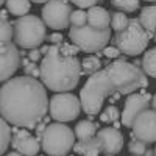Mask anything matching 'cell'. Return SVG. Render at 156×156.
I'll return each mask as SVG.
<instances>
[{"label": "cell", "instance_id": "6da1fadb", "mask_svg": "<svg viewBox=\"0 0 156 156\" xmlns=\"http://www.w3.org/2000/svg\"><path fill=\"white\" fill-rule=\"evenodd\" d=\"M147 86L148 80L140 67L122 59L114 61L89 75L80 94L81 109L87 115H97L111 95H128Z\"/></svg>", "mask_w": 156, "mask_h": 156}, {"label": "cell", "instance_id": "7a4b0ae2", "mask_svg": "<svg viewBox=\"0 0 156 156\" xmlns=\"http://www.w3.org/2000/svg\"><path fill=\"white\" fill-rule=\"evenodd\" d=\"M48 111L45 86L25 75L9 78L0 87V115L14 126L34 128Z\"/></svg>", "mask_w": 156, "mask_h": 156}, {"label": "cell", "instance_id": "3957f363", "mask_svg": "<svg viewBox=\"0 0 156 156\" xmlns=\"http://www.w3.org/2000/svg\"><path fill=\"white\" fill-rule=\"evenodd\" d=\"M76 53L78 47L69 42H59L48 47L39 66L41 83L55 92L73 90L81 76V61Z\"/></svg>", "mask_w": 156, "mask_h": 156}, {"label": "cell", "instance_id": "277c9868", "mask_svg": "<svg viewBox=\"0 0 156 156\" xmlns=\"http://www.w3.org/2000/svg\"><path fill=\"white\" fill-rule=\"evenodd\" d=\"M47 37V28L41 17L25 14L12 22V41L20 48H37Z\"/></svg>", "mask_w": 156, "mask_h": 156}, {"label": "cell", "instance_id": "5b68a950", "mask_svg": "<svg viewBox=\"0 0 156 156\" xmlns=\"http://www.w3.org/2000/svg\"><path fill=\"white\" fill-rule=\"evenodd\" d=\"M39 142L44 153L48 156H64L72 150L75 144V133L62 122L50 123L45 126Z\"/></svg>", "mask_w": 156, "mask_h": 156}, {"label": "cell", "instance_id": "8992f818", "mask_svg": "<svg viewBox=\"0 0 156 156\" xmlns=\"http://www.w3.org/2000/svg\"><path fill=\"white\" fill-rule=\"evenodd\" d=\"M150 36L151 34L140 25L139 19H129L122 31H115L114 44L120 53L126 56H137L147 48Z\"/></svg>", "mask_w": 156, "mask_h": 156}, {"label": "cell", "instance_id": "52a82bcc", "mask_svg": "<svg viewBox=\"0 0 156 156\" xmlns=\"http://www.w3.org/2000/svg\"><path fill=\"white\" fill-rule=\"evenodd\" d=\"M69 37L72 44L78 47V50L86 51V53H95V51H100L108 45L111 39V27L98 30L87 23L81 25V27H72L70 25Z\"/></svg>", "mask_w": 156, "mask_h": 156}, {"label": "cell", "instance_id": "ba28073f", "mask_svg": "<svg viewBox=\"0 0 156 156\" xmlns=\"http://www.w3.org/2000/svg\"><path fill=\"white\" fill-rule=\"evenodd\" d=\"M81 111L80 98L70 92H55L48 100V112L56 122H72Z\"/></svg>", "mask_w": 156, "mask_h": 156}, {"label": "cell", "instance_id": "9c48e42d", "mask_svg": "<svg viewBox=\"0 0 156 156\" xmlns=\"http://www.w3.org/2000/svg\"><path fill=\"white\" fill-rule=\"evenodd\" d=\"M70 12H72V6L67 0H48V2L44 3L41 9L45 27L55 31L69 28Z\"/></svg>", "mask_w": 156, "mask_h": 156}, {"label": "cell", "instance_id": "30bf717a", "mask_svg": "<svg viewBox=\"0 0 156 156\" xmlns=\"http://www.w3.org/2000/svg\"><path fill=\"white\" fill-rule=\"evenodd\" d=\"M133 136L144 144H156V111L147 108L142 111L131 125Z\"/></svg>", "mask_w": 156, "mask_h": 156}, {"label": "cell", "instance_id": "8fae6325", "mask_svg": "<svg viewBox=\"0 0 156 156\" xmlns=\"http://www.w3.org/2000/svg\"><path fill=\"white\" fill-rule=\"evenodd\" d=\"M20 59L19 48L14 42H0V83H5L16 73Z\"/></svg>", "mask_w": 156, "mask_h": 156}, {"label": "cell", "instance_id": "7c38bea8", "mask_svg": "<svg viewBox=\"0 0 156 156\" xmlns=\"http://www.w3.org/2000/svg\"><path fill=\"white\" fill-rule=\"evenodd\" d=\"M150 101H151V95L147 92H131L128 94L126 100H125V106L123 111L120 114L122 119V125L126 128H131L134 119L147 108H150Z\"/></svg>", "mask_w": 156, "mask_h": 156}, {"label": "cell", "instance_id": "4fadbf2b", "mask_svg": "<svg viewBox=\"0 0 156 156\" xmlns=\"http://www.w3.org/2000/svg\"><path fill=\"white\" fill-rule=\"evenodd\" d=\"M9 145H12L16 151L22 153L23 156H34L41 150L39 139L22 126H16L11 131V144Z\"/></svg>", "mask_w": 156, "mask_h": 156}, {"label": "cell", "instance_id": "5bb4252c", "mask_svg": "<svg viewBox=\"0 0 156 156\" xmlns=\"http://www.w3.org/2000/svg\"><path fill=\"white\" fill-rule=\"evenodd\" d=\"M95 136L100 140L101 151L106 154H117L123 148V134L114 126H106L98 129Z\"/></svg>", "mask_w": 156, "mask_h": 156}, {"label": "cell", "instance_id": "9a60e30c", "mask_svg": "<svg viewBox=\"0 0 156 156\" xmlns=\"http://www.w3.org/2000/svg\"><path fill=\"white\" fill-rule=\"evenodd\" d=\"M87 14V25L94 28H108L109 27V22H111V14L103 8V6H89V9L86 11Z\"/></svg>", "mask_w": 156, "mask_h": 156}, {"label": "cell", "instance_id": "2e32d148", "mask_svg": "<svg viewBox=\"0 0 156 156\" xmlns=\"http://www.w3.org/2000/svg\"><path fill=\"white\" fill-rule=\"evenodd\" d=\"M72 148L80 156H98L101 153V145H100V140L97 139V136L80 139L76 144H73Z\"/></svg>", "mask_w": 156, "mask_h": 156}, {"label": "cell", "instance_id": "e0dca14e", "mask_svg": "<svg viewBox=\"0 0 156 156\" xmlns=\"http://www.w3.org/2000/svg\"><path fill=\"white\" fill-rule=\"evenodd\" d=\"M139 22L150 34L154 33L156 30V5H150V6H144L140 9L139 14Z\"/></svg>", "mask_w": 156, "mask_h": 156}, {"label": "cell", "instance_id": "ac0fdd59", "mask_svg": "<svg viewBox=\"0 0 156 156\" xmlns=\"http://www.w3.org/2000/svg\"><path fill=\"white\" fill-rule=\"evenodd\" d=\"M97 128H98V125H95L94 122H90V120H81V122L76 123L73 133H75V137H78V140H80V139H87V137L95 136Z\"/></svg>", "mask_w": 156, "mask_h": 156}, {"label": "cell", "instance_id": "d6986e66", "mask_svg": "<svg viewBox=\"0 0 156 156\" xmlns=\"http://www.w3.org/2000/svg\"><path fill=\"white\" fill-rule=\"evenodd\" d=\"M5 3H6V9L12 16H17V17L28 14L31 8L30 0H5Z\"/></svg>", "mask_w": 156, "mask_h": 156}, {"label": "cell", "instance_id": "ffe728a7", "mask_svg": "<svg viewBox=\"0 0 156 156\" xmlns=\"http://www.w3.org/2000/svg\"><path fill=\"white\" fill-rule=\"evenodd\" d=\"M142 70L151 78H156V47L150 48L144 53L142 58Z\"/></svg>", "mask_w": 156, "mask_h": 156}, {"label": "cell", "instance_id": "44dd1931", "mask_svg": "<svg viewBox=\"0 0 156 156\" xmlns=\"http://www.w3.org/2000/svg\"><path fill=\"white\" fill-rule=\"evenodd\" d=\"M9 144H11V128L9 123L0 115V156L6 153Z\"/></svg>", "mask_w": 156, "mask_h": 156}, {"label": "cell", "instance_id": "7402d4cb", "mask_svg": "<svg viewBox=\"0 0 156 156\" xmlns=\"http://www.w3.org/2000/svg\"><path fill=\"white\" fill-rule=\"evenodd\" d=\"M12 41V23L6 19V11H0V42Z\"/></svg>", "mask_w": 156, "mask_h": 156}, {"label": "cell", "instance_id": "603a6c76", "mask_svg": "<svg viewBox=\"0 0 156 156\" xmlns=\"http://www.w3.org/2000/svg\"><path fill=\"white\" fill-rule=\"evenodd\" d=\"M101 69V61L94 56V55H89L86 58H83L81 61V75H92L94 72Z\"/></svg>", "mask_w": 156, "mask_h": 156}, {"label": "cell", "instance_id": "cb8c5ba5", "mask_svg": "<svg viewBox=\"0 0 156 156\" xmlns=\"http://www.w3.org/2000/svg\"><path fill=\"white\" fill-rule=\"evenodd\" d=\"M129 19L126 16V12H122V11H115L111 14V22H109V27L114 30V31H122L126 25H128Z\"/></svg>", "mask_w": 156, "mask_h": 156}, {"label": "cell", "instance_id": "d4e9b609", "mask_svg": "<svg viewBox=\"0 0 156 156\" xmlns=\"http://www.w3.org/2000/svg\"><path fill=\"white\" fill-rule=\"evenodd\" d=\"M111 5L122 12H134L139 9V0H111Z\"/></svg>", "mask_w": 156, "mask_h": 156}, {"label": "cell", "instance_id": "484cf974", "mask_svg": "<svg viewBox=\"0 0 156 156\" xmlns=\"http://www.w3.org/2000/svg\"><path fill=\"white\" fill-rule=\"evenodd\" d=\"M69 23L72 27H81V25H86L87 23V14L86 11H83V8L80 9H72L70 12V17H69Z\"/></svg>", "mask_w": 156, "mask_h": 156}, {"label": "cell", "instance_id": "4316f807", "mask_svg": "<svg viewBox=\"0 0 156 156\" xmlns=\"http://www.w3.org/2000/svg\"><path fill=\"white\" fill-rule=\"evenodd\" d=\"M119 109H117L114 105H109V106H106L105 108V111L101 112V115H100V120L101 122H105V123H112V122H115V120H119Z\"/></svg>", "mask_w": 156, "mask_h": 156}, {"label": "cell", "instance_id": "83f0119b", "mask_svg": "<svg viewBox=\"0 0 156 156\" xmlns=\"http://www.w3.org/2000/svg\"><path fill=\"white\" fill-rule=\"evenodd\" d=\"M145 148H147V144H144V142L139 140L134 136L131 137V140H129V144H128L129 153L134 154V156H142V154H144V151H145Z\"/></svg>", "mask_w": 156, "mask_h": 156}, {"label": "cell", "instance_id": "f1b7e54d", "mask_svg": "<svg viewBox=\"0 0 156 156\" xmlns=\"http://www.w3.org/2000/svg\"><path fill=\"white\" fill-rule=\"evenodd\" d=\"M23 70L27 75H31L33 78H39V66H36L34 61H23Z\"/></svg>", "mask_w": 156, "mask_h": 156}, {"label": "cell", "instance_id": "f546056e", "mask_svg": "<svg viewBox=\"0 0 156 156\" xmlns=\"http://www.w3.org/2000/svg\"><path fill=\"white\" fill-rule=\"evenodd\" d=\"M67 2H70V3L76 5L78 8H89V6L95 5V3L98 2V0H67Z\"/></svg>", "mask_w": 156, "mask_h": 156}, {"label": "cell", "instance_id": "4dcf8cb0", "mask_svg": "<svg viewBox=\"0 0 156 156\" xmlns=\"http://www.w3.org/2000/svg\"><path fill=\"white\" fill-rule=\"evenodd\" d=\"M103 55H105L106 58H119L120 51L117 47H105L103 48Z\"/></svg>", "mask_w": 156, "mask_h": 156}, {"label": "cell", "instance_id": "1f68e13d", "mask_svg": "<svg viewBox=\"0 0 156 156\" xmlns=\"http://www.w3.org/2000/svg\"><path fill=\"white\" fill-rule=\"evenodd\" d=\"M39 58H41V51H39L37 48H30L28 59H30V61H37Z\"/></svg>", "mask_w": 156, "mask_h": 156}, {"label": "cell", "instance_id": "d6a6232c", "mask_svg": "<svg viewBox=\"0 0 156 156\" xmlns=\"http://www.w3.org/2000/svg\"><path fill=\"white\" fill-rule=\"evenodd\" d=\"M48 39H50L51 44H59V42H62V34L61 33H53V34L48 36Z\"/></svg>", "mask_w": 156, "mask_h": 156}, {"label": "cell", "instance_id": "836d02e7", "mask_svg": "<svg viewBox=\"0 0 156 156\" xmlns=\"http://www.w3.org/2000/svg\"><path fill=\"white\" fill-rule=\"evenodd\" d=\"M44 129H45V123L44 122H37L36 123V137L37 139L41 137V134L44 133Z\"/></svg>", "mask_w": 156, "mask_h": 156}, {"label": "cell", "instance_id": "e575fe53", "mask_svg": "<svg viewBox=\"0 0 156 156\" xmlns=\"http://www.w3.org/2000/svg\"><path fill=\"white\" fill-rule=\"evenodd\" d=\"M150 105H151V108H153V109L156 111V94H154V95L151 97V101H150Z\"/></svg>", "mask_w": 156, "mask_h": 156}, {"label": "cell", "instance_id": "d590c367", "mask_svg": "<svg viewBox=\"0 0 156 156\" xmlns=\"http://www.w3.org/2000/svg\"><path fill=\"white\" fill-rule=\"evenodd\" d=\"M6 156H23V154H22V153H19V151H16V150H14V151H11V153H6Z\"/></svg>", "mask_w": 156, "mask_h": 156}, {"label": "cell", "instance_id": "8d00e7d4", "mask_svg": "<svg viewBox=\"0 0 156 156\" xmlns=\"http://www.w3.org/2000/svg\"><path fill=\"white\" fill-rule=\"evenodd\" d=\"M142 156H153V150L145 148V151H144V154H142Z\"/></svg>", "mask_w": 156, "mask_h": 156}, {"label": "cell", "instance_id": "74e56055", "mask_svg": "<svg viewBox=\"0 0 156 156\" xmlns=\"http://www.w3.org/2000/svg\"><path fill=\"white\" fill-rule=\"evenodd\" d=\"M39 51H41V53H44V55H45L47 51H48V47H47V45H44V47H42L41 50H39Z\"/></svg>", "mask_w": 156, "mask_h": 156}, {"label": "cell", "instance_id": "f35d334b", "mask_svg": "<svg viewBox=\"0 0 156 156\" xmlns=\"http://www.w3.org/2000/svg\"><path fill=\"white\" fill-rule=\"evenodd\" d=\"M30 2H33V3H45V2H48V0H30Z\"/></svg>", "mask_w": 156, "mask_h": 156}, {"label": "cell", "instance_id": "ab89813d", "mask_svg": "<svg viewBox=\"0 0 156 156\" xmlns=\"http://www.w3.org/2000/svg\"><path fill=\"white\" fill-rule=\"evenodd\" d=\"M153 37H154V42H156V30H154V33H153Z\"/></svg>", "mask_w": 156, "mask_h": 156}, {"label": "cell", "instance_id": "60d3db41", "mask_svg": "<svg viewBox=\"0 0 156 156\" xmlns=\"http://www.w3.org/2000/svg\"><path fill=\"white\" fill-rule=\"evenodd\" d=\"M3 3H5V0H0V6H2Z\"/></svg>", "mask_w": 156, "mask_h": 156}, {"label": "cell", "instance_id": "b9f144b4", "mask_svg": "<svg viewBox=\"0 0 156 156\" xmlns=\"http://www.w3.org/2000/svg\"><path fill=\"white\" fill-rule=\"evenodd\" d=\"M145 2H156V0H145Z\"/></svg>", "mask_w": 156, "mask_h": 156}, {"label": "cell", "instance_id": "7bdbcfd3", "mask_svg": "<svg viewBox=\"0 0 156 156\" xmlns=\"http://www.w3.org/2000/svg\"><path fill=\"white\" fill-rule=\"evenodd\" d=\"M153 156H156V150H153Z\"/></svg>", "mask_w": 156, "mask_h": 156}, {"label": "cell", "instance_id": "ee69618b", "mask_svg": "<svg viewBox=\"0 0 156 156\" xmlns=\"http://www.w3.org/2000/svg\"><path fill=\"white\" fill-rule=\"evenodd\" d=\"M105 156H115V154H105Z\"/></svg>", "mask_w": 156, "mask_h": 156}, {"label": "cell", "instance_id": "f6af8a7d", "mask_svg": "<svg viewBox=\"0 0 156 156\" xmlns=\"http://www.w3.org/2000/svg\"><path fill=\"white\" fill-rule=\"evenodd\" d=\"M64 156H70V154H64Z\"/></svg>", "mask_w": 156, "mask_h": 156}, {"label": "cell", "instance_id": "bcb514c9", "mask_svg": "<svg viewBox=\"0 0 156 156\" xmlns=\"http://www.w3.org/2000/svg\"><path fill=\"white\" fill-rule=\"evenodd\" d=\"M34 156H39V154H34Z\"/></svg>", "mask_w": 156, "mask_h": 156}]
</instances>
